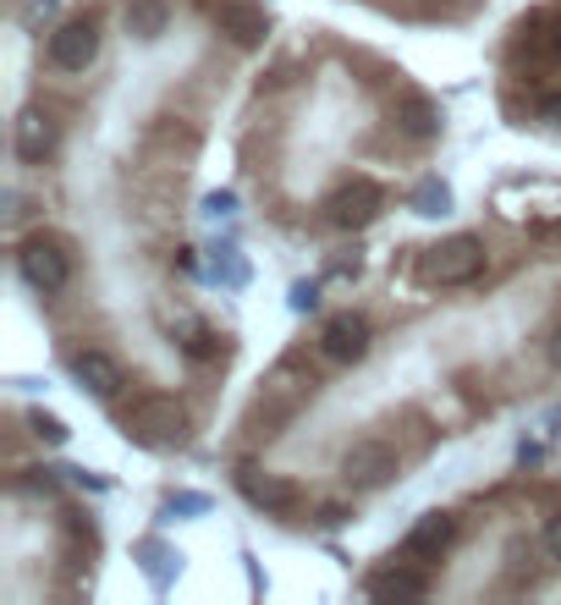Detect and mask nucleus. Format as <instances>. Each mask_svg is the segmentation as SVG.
Masks as SVG:
<instances>
[{"instance_id": "obj_3", "label": "nucleus", "mask_w": 561, "mask_h": 605, "mask_svg": "<svg viewBox=\"0 0 561 605\" xmlns=\"http://www.w3.org/2000/svg\"><path fill=\"white\" fill-rule=\"evenodd\" d=\"M380 209H386V193H380L369 176H353L347 187H336V193L325 198V221H330V226H341V232L369 226Z\"/></svg>"}, {"instance_id": "obj_20", "label": "nucleus", "mask_w": 561, "mask_h": 605, "mask_svg": "<svg viewBox=\"0 0 561 605\" xmlns=\"http://www.w3.org/2000/svg\"><path fill=\"white\" fill-rule=\"evenodd\" d=\"M314 302H319V287H308V281H297V287H292V308H297V314H303V308H314Z\"/></svg>"}, {"instance_id": "obj_1", "label": "nucleus", "mask_w": 561, "mask_h": 605, "mask_svg": "<svg viewBox=\"0 0 561 605\" xmlns=\"http://www.w3.org/2000/svg\"><path fill=\"white\" fill-rule=\"evenodd\" d=\"M128 435L143 441V447H182L187 441V413L171 397H143L128 413Z\"/></svg>"}, {"instance_id": "obj_12", "label": "nucleus", "mask_w": 561, "mask_h": 605, "mask_svg": "<svg viewBox=\"0 0 561 605\" xmlns=\"http://www.w3.org/2000/svg\"><path fill=\"white\" fill-rule=\"evenodd\" d=\"M50 150H55V122L44 111H22L17 116V154L22 160H44Z\"/></svg>"}, {"instance_id": "obj_18", "label": "nucleus", "mask_w": 561, "mask_h": 605, "mask_svg": "<svg viewBox=\"0 0 561 605\" xmlns=\"http://www.w3.org/2000/svg\"><path fill=\"white\" fill-rule=\"evenodd\" d=\"M187 352H193V358H215V352H221V341H215V330H193V341H187Z\"/></svg>"}, {"instance_id": "obj_23", "label": "nucleus", "mask_w": 561, "mask_h": 605, "mask_svg": "<svg viewBox=\"0 0 561 605\" xmlns=\"http://www.w3.org/2000/svg\"><path fill=\"white\" fill-rule=\"evenodd\" d=\"M50 11H55V0H33V6H28V22H39V17H50Z\"/></svg>"}, {"instance_id": "obj_25", "label": "nucleus", "mask_w": 561, "mask_h": 605, "mask_svg": "<svg viewBox=\"0 0 561 605\" xmlns=\"http://www.w3.org/2000/svg\"><path fill=\"white\" fill-rule=\"evenodd\" d=\"M551 50H557V55H561V22H557V33H551Z\"/></svg>"}, {"instance_id": "obj_16", "label": "nucleus", "mask_w": 561, "mask_h": 605, "mask_svg": "<svg viewBox=\"0 0 561 605\" xmlns=\"http://www.w3.org/2000/svg\"><path fill=\"white\" fill-rule=\"evenodd\" d=\"M414 209H419V215H446V209H451L446 182H424L419 193H414Z\"/></svg>"}, {"instance_id": "obj_24", "label": "nucleus", "mask_w": 561, "mask_h": 605, "mask_svg": "<svg viewBox=\"0 0 561 605\" xmlns=\"http://www.w3.org/2000/svg\"><path fill=\"white\" fill-rule=\"evenodd\" d=\"M551 363H557V369H561V330H557V336H551Z\"/></svg>"}, {"instance_id": "obj_13", "label": "nucleus", "mask_w": 561, "mask_h": 605, "mask_svg": "<svg viewBox=\"0 0 561 605\" xmlns=\"http://www.w3.org/2000/svg\"><path fill=\"white\" fill-rule=\"evenodd\" d=\"M165 22H171V6L165 0H133L128 6V33L133 39H160Z\"/></svg>"}, {"instance_id": "obj_10", "label": "nucleus", "mask_w": 561, "mask_h": 605, "mask_svg": "<svg viewBox=\"0 0 561 605\" xmlns=\"http://www.w3.org/2000/svg\"><path fill=\"white\" fill-rule=\"evenodd\" d=\"M243 490H248V501L254 506H265V512H292L297 506V484L292 479H276V473H243Z\"/></svg>"}, {"instance_id": "obj_6", "label": "nucleus", "mask_w": 561, "mask_h": 605, "mask_svg": "<svg viewBox=\"0 0 561 605\" xmlns=\"http://www.w3.org/2000/svg\"><path fill=\"white\" fill-rule=\"evenodd\" d=\"M391 473H397V452L386 441H358V447H347V457H341V479L358 484V490H375Z\"/></svg>"}, {"instance_id": "obj_17", "label": "nucleus", "mask_w": 561, "mask_h": 605, "mask_svg": "<svg viewBox=\"0 0 561 605\" xmlns=\"http://www.w3.org/2000/svg\"><path fill=\"white\" fill-rule=\"evenodd\" d=\"M33 435L50 441V447H61V441H67V424H61L55 413H33Z\"/></svg>"}, {"instance_id": "obj_9", "label": "nucleus", "mask_w": 561, "mask_h": 605, "mask_svg": "<svg viewBox=\"0 0 561 605\" xmlns=\"http://www.w3.org/2000/svg\"><path fill=\"white\" fill-rule=\"evenodd\" d=\"M221 33H232V44H243V50H254V44H265V11L259 6H248V0H226L221 6Z\"/></svg>"}, {"instance_id": "obj_11", "label": "nucleus", "mask_w": 561, "mask_h": 605, "mask_svg": "<svg viewBox=\"0 0 561 605\" xmlns=\"http://www.w3.org/2000/svg\"><path fill=\"white\" fill-rule=\"evenodd\" d=\"M451 540H457V517L451 512H424L414 523V534H408V551L414 556H440Z\"/></svg>"}, {"instance_id": "obj_15", "label": "nucleus", "mask_w": 561, "mask_h": 605, "mask_svg": "<svg viewBox=\"0 0 561 605\" xmlns=\"http://www.w3.org/2000/svg\"><path fill=\"white\" fill-rule=\"evenodd\" d=\"M402 133H408V139H435V133H440V111H435L429 100H408V105H402Z\"/></svg>"}, {"instance_id": "obj_22", "label": "nucleus", "mask_w": 561, "mask_h": 605, "mask_svg": "<svg viewBox=\"0 0 561 605\" xmlns=\"http://www.w3.org/2000/svg\"><path fill=\"white\" fill-rule=\"evenodd\" d=\"M232 204H237V198H232V193H215V198H210V204H204V209H210V215H226V209H232Z\"/></svg>"}, {"instance_id": "obj_19", "label": "nucleus", "mask_w": 561, "mask_h": 605, "mask_svg": "<svg viewBox=\"0 0 561 605\" xmlns=\"http://www.w3.org/2000/svg\"><path fill=\"white\" fill-rule=\"evenodd\" d=\"M545 556H551V562H561V512L545 523Z\"/></svg>"}, {"instance_id": "obj_7", "label": "nucleus", "mask_w": 561, "mask_h": 605, "mask_svg": "<svg viewBox=\"0 0 561 605\" xmlns=\"http://www.w3.org/2000/svg\"><path fill=\"white\" fill-rule=\"evenodd\" d=\"M319 352L330 363H358L369 352V319L364 314H336L325 330H319Z\"/></svg>"}, {"instance_id": "obj_14", "label": "nucleus", "mask_w": 561, "mask_h": 605, "mask_svg": "<svg viewBox=\"0 0 561 605\" xmlns=\"http://www.w3.org/2000/svg\"><path fill=\"white\" fill-rule=\"evenodd\" d=\"M369 595H375V601H419L424 578L419 573H380V578L369 584Z\"/></svg>"}, {"instance_id": "obj_2", "label": "nucleus", "mask_w": 561, "mask_h": 605, "mask_svg": "<svg viewBox=\"0 0 561 605\" xmlns=\"http://www.w3.org/2000/svg\"><path fill=\"white\" fill-rule=\"evenodd\" d=\"M17 270H22V281L33 293H61L72 281V259H67V248L55 237H28L17 248Z\"/></svg>"}, {"instance_id": "obj_5", "label": "nucleus", "mask_w": 561, "mask_h": 605, "mask_svg": "<svg viewBox=\"0 0 561 605\" xmlns=\"http://www.w3.org/2000/svg\"><path fill=\"white\" fill-rule=\"evenodd\" d=\"M479 270H484V243L468 237V232L451 237V243H440L435 259H429V281H440V287H468Z\"/></svg>"}, {"instance_id": "obj_8", "label": "nucleus", "mask_w": 561, "mask_h": 605, "mask_svg": "<svg viewBox=\"0 0 561 605\" xmlns=\"http://www.w3.org/2000/svg\"><path fill=\"white\" fill-rule=\"evenodd\" d=\"M72 375H78V386H83L89 397H100V402L122 391V363H116V358H105V352H94V347L72 358Z\"/></svg>"}, {"instance_id": "obj_21", "label": "nucleus", "mask_w": 561, "mask_h": 605, "mask_svg": "<svg viewBox=\"0 0 561 605\" xmlns=\"http://www.w3.org/2000/svg\"><path fill=\"white\" fill-rule=\"evenodd\" d=\"M540 116H545L551 127H561V94H545V100H540Z\"/></svg>"}, {"instance_id": "obj_4", "label": "nucleus", "mask_w": 561, "mask_h": 605, "mask_svg": "<svg viewBox=\"0 0 561 605\" xmlns=\"http://www.w3.org/2000/svg\"><path fill=\"white\" fill-rule=\"evenodd\" d=\"M94 55H100V28H94V17H72V22H61V28L50 33V61H55L61 72H89Z\"/></svg>"}]
</instances>
